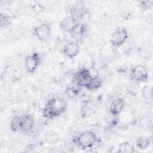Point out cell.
<instances>
[{"label":"cell","instance_id":"6da1fadb","mask_svg":"<svg viewBox=\"0 0 153 153\" xmlns=\"http://www.w3.org/2000/svg\"><path fill=\"white\" fill-rule=\"evenodd\" d=\"M67 108V102L63 98L53 97L46 102L42 108V115L47 120H54L65 112Z\"/></svg>","mask_w":153,"mask_h":153},{"label":"cell","instance_id":"7a4b0ae2","mask_svg":"<svg viewBox=\"0 0 153 153\" xmlns=\"http://www.w3.org/2000/svg\"><path fill=\"white\" fill-rule=\"evenodd\" d=\"M97 141L98 138L96 134L91 130L83 131L72 139V142L75 145L83 149L93 148Z\"/></svg>","mask_w":153,"mask_h":153},{"label":"cell","instance_id":"3957f363","mask_svg":"<svg viewBox=\"0 0 153 153\" xmlns=\"http://www.w3.org/2000/svg\"><path fill=\"white\" fill-rule=\"evenodd\" d=\"M128 38V32L126 28L118 26L112 33L110 43L114 47H120L123 45Z\"/></svg>","mask_w":153,"mask_h":153},{"label":"cell","instance_id":"277c9868","mask_svg":"<svg viewBox=\"0 0 153 153\" xmlns=\"http://www.w3.org/2000/svg\"><path fill=\"white\" fill-rule=\"evenodd\" d=\"M42 62V56L37 52L27 55L25 59V67L29 74H33L40 66Z\"/></svg>","mask_w":153,"mask_h":153},{"label":"cell","instance_id":"5b68a950","mask_svg":"<svg viewBox=\"0 0 153 153\" xmlns=\"http://www.w3.org/2000/svg\"><path fill=\"white\" fill-rule=\"evenodd\" d=\"M130 76L135 82L139 83L146 82L149 79V72L145 66L136 65L131 69Z\"/></svg>","mask_w":153,"mask_h":153},{"label":"cell","instance_id":"8992f818","mask_svg":"<svg viewBox=\"0 0 153 153\" xmlns=\"http://www.w3.org/2000/svg\"><path fill=\"white\" fill-rule=\"evenodd\" d=\"M51 32V25L48 23H43L32 29V34L41 41H47L50 36Z\"/></svg>","mask_w":153,"mask_h":153},{"label":"cell","instance_id":"52a82bcc","mask_svg":"<svg viewBox=\"0 0 153 153\" xmlns=\"http://www.w3.org/2000/svg\"><path fill=\"white\" fill-rule=\"evenodd\" d=\"M91 78L87 68H82L78 69L74 75V80L76 85L79 88H85L89 83Z\"/></svg>","mask_w":153,"mask_h":153},{"label":"cell","instance_id":"ba28073f","mask_svg":"<svg viewBox=\"0 0 153 153\" xmlns=\"http://www.w3.org/2000/svg\"><path fill=\"white\" fill-rule=\"evenodd\" d=\"M80 48L78 42L71 41L65 44L60 50V53L66 57L72 59L77 56Z\"/></svg>","mask_w":153,"mask_h":153},{"label":"cell","instance_id":"9c48e42d","mask_svg":"<svg viewBox=\"0 0 153 153\" xmlns=\"http://www.w3.org/2000/svg\"><path fill=\"white\" fill-rule=\"evenodd\" d=\"M87 30V26L85 24L78 23L69 35H71V37L72 38L74 41L78 42L83 39L85 35L86 34Z\"/></svg>","mask_w":153,"mask_h":153},{"label":"cell","instance_id":"30bf717a","mask_svg":"<svg viewBox=\"0 0 153 153\" xmlns=\"http://www.w3.org/2000/svg\"><path fill=\"white\" fill-rule=\"evenodd\" d=\"M87 14L85 8L82 5H74L69 8V16L77 23H81Z\"/></svg>","mask_w":153,"mask_h":153},{"label":"cell","instance_id":"8fae6325","mask_svg":"<svg viewBox=\"0 0 153 153\" xmlns=\"http://www.w3.org/2000/svg\"><path fill=\"white\" fill-rule=\"evenodd\" d=\"M22 116V128L21 131L24 133L29 134L33 129L34 119L32 115L26 113Z\"/></svg>","mask_w":153,"mask_h":153},{"label":"cell","instance_id":"7c38bea8","mask_svg":"<svg viewBox=\"0 0 153 153\" xmlns=\"http://www.w3.org/2000/svg\"><path fill=\"white\" fill-rule=\"evenodd\" d=\"M78 23L69 15L63 17L59 23V29L63 32L71 33Z\"/></svg>","mask_w":153,"mask_h":153},{"label":"cell","instance_id":"4fadbf2b","mask_svg":"<svg viewBox=\"0 0 153 153\" xmlns=\"http://www.w3.org/2000/svg\"><path fill=\"white\" fill-rule=\"evenodd\" d=\"M125 102L123 98L117 97L114 99L109 106V112L112 116H118L124 108Z\"/></svg>","mask_w":153,"mask_h":153},{"label":"cell","instance_id":"5bb4252c","mask_svg":"<svg viewBox=\"0 0 153 153\" xmlns=\"http://www.w3.org/2000/svg\"><path fill=\"white\" fill-rule=\"evenodd\" d=\"M96 111V103L93 100H86L81 105L80 114L82 117H87L93 114Z\"/></svg>","mask_w":153,"mask_h":153},{"label":"cell","instance_id":"9a60e30c","mask_svg":"<svg viewBox=\"0 0 153 153\" xmlns=\"http://www.w3.org/2000/svg\"><path fill=\"white\" fill-rule=\"evenodd\" d=\"M152 140L151 138L146 136H140L137 137L135 140L136 146L141 150L148 149L151 144Z\"/></svg>","mask_w":153,"mask_h":153},{"label":"cell","instance_id":"2e32d148","mask_svg":"<svg viewBox=\"0 0 153 153\" xmlns=\"http://www.w3.org/2000/svg\"><path fill=\"white\" fill-rule=\"evenodd\" d=\"M59 140L60 136L54 130H49L44 134V140L49 144H56L59 142Z\"/></svg>","mask_w":153,"mask_h":153},{"label":"cell","instance_id":"e0dca14e","mask_svg":"<svg viewBox=\"0 0 153 153\" xmlns=\"http://www.w3.org/2000/svg\"><path fill=\"white\" fill-rule=\"evenodd\" d=\"M103 81L100 76L96 77L91 79L85 88L90 91H95L100 88L103 85Z\"/></svg>","mask_w":153,"mask_h":153},{"label":"cell","instance_id":"ac0fdd59","mask_svg":"<svg viewBox=\"0 0 153 153\" xmlns=\"http://www.w3.org/2000/svg\"><path fill=\"white\" fill-rule=\"evenodd\" d=\"M134 151V146L128 141L121 142L118 146V152L120 153H132Z\"/></svg>","mask_w":153,"mask_h":153},{"label":"cell","instance_id":"d6986e66","mask_svg":"<svg viewBox=\"0 0 153 153\" xmlns=\"http://www.w3.org/2000/svg\"><path fill=\"white\" fill-rule=\"evenodd\" d=\"M66 97L70 99L76 98L80 93V88L76 85L68 86L65 90Z\"/></svg>","mask_w":153,"mask_h":153},{"label":"cell","instance_id":"ffe728a7","mask_svg":"<svg viewBox=\"0 0 153 153\" xmlns=\"http://www.w3.org/2000/svg\"><path fill=\"white\" fill-rule=\"evenodd\" d=\"M10 128L13 132H17L21 131L22 128V116L15 115L10 121Z\"/></svg>","mask_w":153,"mask_h":153},{"label":"cell","instance_id":"44dd1931","mask_svg":"<svg viewBox=\"0 0 153 153\" xmlns=\"http://www.w3.org/2000/svg\"><path fill=\"white\" fill-rule=\"evenodd\" d=\"M152 87L151 85H145L141 90L142 98L146 101L151 100L152 99Z\"/></svg>","mask_w":153,"mask_h":153},{"label":"cell","instance_id":"7402d4cb","mask_svg":"<svg viewBox=\"0 0 153 153\" xmlns=\"http://www.w3.org/2000/svg\"><path fill=\"white\" fill-rule=\"evenodd\" d=\"M12 17L7 13H1L0 14V26L1 27H7L11 25L12 22Z\"/></svg>","mask_w":153,"mask_h":153},{"label":"cell","instance_id":"603a6c76","mask_svg":"<svg viewBox=\"0 0 153 153\" xmlns=\"http://www.w3.org/2000/svg\"><path fill=\"white\" fill-rule=\"evenodd\" d=\"M151 124L152 118L149 116H143L139 120V126L142 128H148Z\"/></svg>","mask_w":153,"mask_h":153},{"label":"cell","instance_id":"cb8c5ba5","mask_svg":"<svg viewBox=\"0 0 153 153\" xmlns=\"http://www.w3.org/2000/svg\"><path fill=\"white\" fill-rule=\"evenodd\" d=\"M139 5L143 10H150L153 7V1H140L139 2Z\"/></svg>","mask_w":153,"mask_h":153},{"label":"cell","instance_id":"d4e9b609","mask_svg":"<svg viewBox=\"0 0 153 153\" xmlns=\"http://www.w3.org/2000/svg\"><path fill=\"white\" fill-rule=\"evenodd\" d=\"M31 10L35 14H39L42 13L45 10V6L40 3H36L31 6Z\"/></svg>","mask_w":153,"mask_h":153},{"label":"cell","instance_id":"484cf974","mask_svg":"<svg viewBox=\"0 0 153 153\" xmlns=\"http://www.w3.org/2000/svg\"><path fill=\"white\" fill-rule=\"evenodd\" d=\"M87 69H88L89 74H90V76H91V78H96V77L100 76H99V71H98L97 69L96 68H94V66L90 67L89 68H87Z\"/></svg>","mask_w":153,"mask_h":153}]
</instances>
